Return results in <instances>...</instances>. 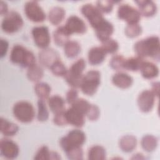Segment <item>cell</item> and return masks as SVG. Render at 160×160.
Masks as SVG:
<instances>
[{
    "label": "cell",
    "instance_id": "45",
    "mask_svg": "<svg viewBox=\"0 0 160 160\" xmlns=\"http://www.w3.org/2000/svg\"><path fill=\"white\" fill-rule=\"evenodd\" d=\"M8 8L6 2L1 1L0 2V14L2 16H6L8 13Z\"/></svg>",
    "mask_w": 160,
    "mask_h": 160
},
{
    "label": "cell",
    "instance_id": "38",
    "mask_svg": "<svg viewBox=\"0 0 160 160\" xmlns=\"http://www.w3.org/2000/svg\"><path fill=\"white\" fill-rule=\"evenodd\" d=\"M91 103L83 98H78L73 104H71V106L74 107L80 112H81L84 116H86V112L90 106Z\"/></svg>",
    "mask_w": 160,
    "mask_h": 160
},
{
    "label": "cell",
    "instance_id": "6",
    "mask_svg": "<svg viewBox=\"0 0 160 160\" xmlns=\"http://www.w3.org/2000/svg\"><path fill=\"white\" fill-rule=\"evenodd\" d=\"M14 118L23 123L31 122L35 116V111L31 103L26 101H18L12 108Z\"/></svg>",
    "mask_w": 160,
    "mask_h": 160
},
{
    "label": "cell",
    "instance_id": "10",
    "mask_svg": "<svg viewBox=\"0 0 160 160\" xmlns=\"http://www.w3.org/2000/svg\"><path fill=\"white\" fill-rule=\"evenodd\" d=\"M24 13L26 17L34 22H42L46 19V14L37 1L27 2L24 5Z\"/></svg>",
    "mask_w": 160,
    "mask_h": 160
},
{
    "label": "cell",
    "instance_id": "4",
    "mask_svg": "<svg viewBox=\"0 0 160 160\" xmlns=\"http://www.w3.org/2000/svg\"><path fill=\"white\" fill-rule=\"evenodd\" d=\"M86 68V61L84 59L80 58L72 64L70 68L64 76L67 83L72 88H80L83 78V71Z\"/></svg>",
    "mask_w": 160,
    "mask_h": 160
},
{
    "label": "cell",
    "instance_id": "31",
    "mask_svg": "<svg viewBox=\"0 0 160 160\" xmlns=\"http://www.w3.org/2000/svg\"><path fill=\"white\" fill-rule=\"evenodd\" d=\"M34 91L39 99L44 101L49 98L51 88L48 84L44 82H39L34 86Z\"/></svg>",
    "mask_w": 160,
    "mask_h": 160
},
{
    "label": "cell",
    "instance_id": "18",
    "mask_svg": "<svg viewBox=\"0 0 160 160\" xmlns=\"http://www.w3.org/2000/svg\"><path fill=\"white\" fill-rule=\"evenodd\" d=\"M106 56V53L101 47H93L91 48L88 54V59L89 63L92 66H96L101 64Z\"/></svg>",
    "mask_w": 160,
    "mask_h": 160
},
{
    "label": "cell",
    "instance_id": "29",
    "mask_svg": "<svg viewBox=\"0 0 160 160\" xmlns=\"http://www.w3.org/2000/svg\"><path fill=\"white\" fill-rule=\"evenodd\" d=\"M106 156V149L101 145L92 146L89 148L88 153V158L91 160H103Z\"/></svg>",
    "mask_w": 160,
    "mask_h": 160
},
{
    "label": "cell",
    "instance_id": "21",
    "mask_svg": "<svg viewBox=\"0 0 160 160\" xmlns=\"http://www.w3.org/2000/svg\"><path fill=\"white\" fill-rule=\"evenodd\" d=\"M119 146L124 152H132L137 146V139L133 135H124L119 140Z\"/></svg>",
    "mask_w": 160,
    "mask_h": 160
},
{
    "label": "cell",
    "instance_id": "11",
    "mask_svg": "<svg viewBox=\"0 0 160 160\" xmlns=\"http://www.w3.org/2000/svg\"><path fill=\"white\" fill-rule=\"evenodd\" d=\"M32 36L36 46L41 49L47 48L51 42V37L48 27L36 26L31 31Z\"/></svg>",
    "mask_w": 160,
    "mask_h": 160
},
{
    "label": "cell",
    "instance_id": "8",
    "mask_svg": "<svg viewBox=\"0 0 160 160\" xmlns=\"http://www.w3.org/2000/svg\"><path fill=\"white\" fill-rule=\"evenodd\" d=\"M86 141V134L80 129H72L61 138L59 144L63 151L72 146H82Z\"/></svg>",
    "mask_w": 160,
    "mask_h": 160
},
{
    "label": "cell",
    "instance_id": "14",
    "mask_svg": "<svg viewBox=\"0 0 160 160\" xmlns=\"http://www.w3.org/2000/svg\"><path fill=\"white\" fill-rule=\"evenodd\" d=\"M156 96L151 90H144L138 96V106L141 111L148 112L152 110L155 102Z\"/></svg>",
    "mask_w": 160,
    "mask_h": 160
},
{
    "label": "cell",
    "instance_id": "43",
    "mask_svg": "<svg viewBox=\"0 0 160 160\" xmlns=\"http://www.w3.org/2000/svg\"><path fill=\"white\" fill-rule=\"evenodd\" d=\"M78 99V92L75 88H71L66 93V101L69 104H73Z\"/></svg>",
    "mask_w": 160,
    "mask_h": 160
},
{
    "label": "cell",
    "instance_id": "33",
    "mask_svg": "<svg viewBox=\"0 0 160 160\" xmlns=\"http://www.w3.org/2000/svg\"><path fill=\"white\" fill-rule=\"evenodd\" d=\"M68 159L80 160L83 159V151L81 146H72L64 151Z\"/></svg>",
    "mask_w": 160,
    "mask_h": 160
},
{
    "label": "cell",
    "instance_id": "12",
    "mask_svg": "<svg viewBox=\"0 0 160 160\" xmlns=\"http://www.w3.org/2000/svg\"><path fill=\"white\" fill-rule=\"evenodd\" d=\"M64 27L70 36L73 34H82L87 31V26L84 21L74 15L71 16L68 18Z\"/></svg>",
    "mask_w": 160,
    "mask_h": 160
},
{
    "label": "cell",
    "instance_id": "2",
    "mask_svg": "<svg viewBox=\"0 0 160 160\" xmlns=\"http://www.w3.org/2000/svg\"><path fill=\"white\" fill-rule=\"evenodd\" d=\"M11 61L23 68H29L36 64V57L32 52L22 45H14L10 53Z\"/></svg>",
    "mask_w": 160,
    "mask_h": 160
},
{
    "label": "cell",
    "instance_id": "19",
    "mask_svg": "<svg viewBox=\"0 0 160 160\" xmlns=\"http://www.w3.org/2000/svg\"><path fill=\"white\" fill-rule=\"evenodd\" d=\"M112 82L116 86L121 89H127L131 87L133 82L132 78L129 74L118 72L112 77Z\"/></svg>",
    "mask_w": 160,
    "mask_h": 160
},
{
    "label": "cell",
    "instance_id": "17",
    "mask_svg": "<svg viewBox=\"0 0 160 160\" xmlns=\"http://www.w3.org/2000/svg\"><path fill=\"white\" fill-rule=\"evenodd\" d=\"M135 2L138 6V11L141 15H142L143 16L151 17L156 13L157 6L153 1L149 0H140L136 1Z\"/></svg>",
    "mask_w": 160,
    "mask_h": 160
},
{
    "label": "cell",
    "instance_id": "20",
    "mask_svg": "<svg viewBox=\"0 0 160 160\" xmlns=\"http://www.w3.org/2000/svg\"><path fill=\"white\" fill-rule=\"evenodd\" d=\"M139 71L142 76L148 79L156 78L159 74V69L158 66L149 61H144L141 66Z\"/></svg>",
    "mask_w": 160,
    "mask_h": 160
},
{
    "label": "cell",
    "instance_id": "46",
    "mask_svg": "<svg viewBox=\"0 0 160 160\" xmlns=\"http://www.w3.org/2000/svg\"><path fill=\"white\" fill-rule=\"evenodd\" d=\"M156 96H158L159 92V83L158 82H155L152 84V89L151 90Z\"/></svg>",
    "mask_w": 160,
    "mask_h": 160
},
{
    "label": "cell",
    "instance_id": "37",
    "mask_svg": "<svg viewBox=\"0 0 160 160\" xmlns=\"http://www.w3.org/2000/svg\"><path fill=\"white\" fill-rule=\"evenodd\" d=\"M125 58L123 56L120 54H116L112 57L109 61V65L111 68L116 71H120L123 69V65Z\"/></svg>",
    "mask_w": 160,
    "mask_h": 160
},
{
    "label": "cell",
    "instance_id": "15",
    "mask_svg": "<svg viewBox=\"0 0 160 160\" xmlns=\"http://www.w3.org/2000/svg\"><path fill=\"white\" fill-rule=\"evenodd\" d=\"M38 56L40 64L47 68H50L56 61L60 59L58 52L54 49L48 48L42 49Z\"/></svg>",
    "mask_w": 160,
    "mask_h": 160
},
{
    "label": "cell",
    "instance_id": "9",
    "mask_svg": "<svg viewBox=\"0 0 160 160\" xmlns=\"http://www.w3.org/2000/svg\"><path fill=\"white\" fill-rule=\"evenodd\" d=\"M117 14L119 19L126 22L128 24H138L141 16L138 9L128 4H122L119 5Z\"/></svg>",
    "mask_w": 160,
    "mask_h": 160
},
{
    "label": "cell",
    "instance_id": "3",
    "mask_svg": "<svg viewBox=\"0 0 160 160\" xmlns=\"http://www.w3.org/2000/svg\"><path fill=\"white\" fill-rule=\"evenodd\" d=\"M81 12L95 32L102 28L109 22L108 21L105 19L102 13L98 8L92 4L87 3L83 4L81 8Z\"/></svg>",
    "mask_w": 160,
    "mask_h": 160
},
{
    "label": "cell",
    "instance_id": "5",
    "mask_svg": "<svg viewBox=\"0 0 160 160\" xmlns=\"http://www.w3.org/2000/svg\"><path fill=\"white\" fill-rule=\"evenodd\" d=\"M101 83V73L97 70H91L83 76L80 88L87 96H92L97 91Z\"/></svg>",
    "mask_w": 160,
    "mask_h": 160
},
{
    "label": "cell",
    "instance_id": "22",
    "mask_svg": "<svg viewBox=\"0 0 160 160\" xmlns=\"http://www.w3.org/2000/svg\"><path fill=\"white\" fill-rule=\"evenodd\" d=\"M0 130L4 136L10 137L16 134L19 131V127L16 124L10 122L6 119L1 117Z\"/></svg>",
    "mask_w": 160,
    "mask_h": 160
},
{
    "label": "cell",
    "instance_id": "25",
    "mask_svg": "<svg viewBox=\"0 0 160 160\" xmlns=\"http://www.w3.org/2000/svg\"><path fill=\"white\" fill-rule=\"evenodd\" d=\"M69 36L64 26L58 27L53 32L54 41L58 46H64L69 41Z\"/></svg>",
    "mask_w": 160,
    "mask_h": 160
},
{
    "label": "cell",
    "instance_id": "34",
    "mask_svg": "<svg viewBox=\"0 0 160 160\" xmlns=\"http://www.w3.org/2000/svg\"><path fill=\"white\" fill-rule=\"evenodd\" d=\"M101 42L102 46L101 47L106 54L115 53L119 49L118 42L113 39L109 38Z\"/></svg>",
    "mask_w": 160,
    "mask_h": 160
},
{
    "label": "cell",
    "instance_id": "32",
    "mask_svg": "<svg viewBox=\"0 0 160 160\" xmlns=\"http://www.w3.org/2000/svg\"><path fill=\"white\" fill-rule=\"evenodd\" d=\"M49 118V111L44 100L39 99L38 101L37 119L40 122L46 121Z\"/></svg>",
    "mask_w": 160,
    "mask_h": 160
},
{
    "label": "cell",
    "instance_id": "48",
    "mask_svg": "<svg viewBox=\"0 0 160 160\" xmlns=\"http://www.w3.org/2000/svg\"><path fill=\"white\" fill-rule=\"evenodd\" d=\"M145 158L143 156V154H142L141 153H137L136 154H134L133 156V157H132L131 159H144Z\"/></svg>",
    "mask_w": 160,
    "mask_h": 160
},
{
    "label": "cell",
    "instance_id": "1",
    "mask_svg": "<svg viewBox=\"0 0 160 160\" xmlns=\"http://www.w3.org/2000/svg\"><path fill=\"white\" fill-rule=\"evenodd\" d=\"M134 49L138 56L144 59L151 58L159 61L160 58L159 38L157 36H151L137 41Z\"/></svg>",
    "mask_w": 160,
    "mask_h": 160
},
{
    "label": "cell",
    "instance_id": "30",
    "mask_svg": "<svg viewBox=\"0 0 160 160\" xmlns=\"http://www.w3.org/2000/svg\"><path fill=\"white\" fill-rule=\"evenodd\" d=\"M143 61L144 59L139 56L131 57L128 59L125 58L123 65V69L133 72L139 71Z\"/></svg>",
    "mask_w": 160,
    "mask_h": 160
},
{
    "label": "cell",
    "instance_id": "24",
    "mask_svg": "<svg viewBox=\"0 0 160 160\" xmlns=\"http://www.w3.org/2000/svg\"><path fill=\"white\" fill-rule=\"evenodd\" d=\"M64 100L59 95H54L48 98V104L52 112L54 114L64 111Z\"/></svg>",
    "mask_w": 160,
    "mask_h": 160
},
{
    "label": "cell",
    "instance_id": "41",
    "mask_svg": "<svg viewBox=\"0 0 160 160\" xmlns=\"http://www.w3.org/2000/svg\"><path fill=\"white\" fill-rule=\"evenodd\" d=\"M100 116V110L96 104H91L90 106L86 112V116L91 121H96Z\"/></svg>",
    "mask_w": 160,
    "mask_h": 160
},
{
    "label": "cell",
    "instance_id": "39",
    "mask_svg": "<svg viewBox=\"0 0 160 160\" xmlns=\"http://www.w3.org/2000/svg\"><path fill=\"white\" fill-rule=\"evenodd\" d=\"M114 1H98L96 2V7L103 13H109L112 11Z\"/></svg>",
    "mask_w": 160,
    "mask_h": 160
},
{
    "label": "cell",
    "instance_id": "36",
    "mask_svg": "<svg viewBox=\"0 0 160 160\" xmlns=\"http://www.w3.org/2000/svg\"><path fill=\"white\" fill-rule=\"evenodd\" d=\"M49 69L54 76L58 77H64L68 72L65 65L60 59L56 61Z\"/></svg>",
    "mask_w": 160,
    "mask_h": 160
},
{
    "label": "cell",
    "instance_id": "35",
    "mask_svg": "<svg viewBox=\"0 0 160 160\" xmlns=\"http://www.w3.org/2000/svg\"><path fill=\"white\" fill-rule=\"evenodd\" d=\"M142 27L138 24H128L125 28L124 33L126 36L130 38H134L139 36L142 33Z\"/></svg>",
    "mask_w": 160,
    "mask_h": 160
},
{
    "label": "cell",
    "instance_id": "42",
    "mask_svg": "<svg viewBox=\"0 0 160 160\" xmlns=\"http://www.w3.org/2000/svg\"><path fill=\"white\" fill-rule=\"evenodd\" d=\"M53 122L57 126H65L68 124L66 116H65V110L61 112L55 114L53 118Z\"/></svg>",
    "mask_w": 160,
    "mask_h": 160
},
{
    "label": "cell",
    "instance_id": "40",
    "mask_svg": "<svg viewBox=\"0 0 160 160\" xmlns=\"http://www.w3.org/2000/svg\"><path fill=\"white\" fill-rule=\"evenodd\" d=\"M51 151L46 146H42L36 152L34 159L36 160H49L51 158Z\"/></svg>",
    "mask_w": 160,
    "mask_h": 160
},
{
    "label": "cell",
    "instance_id": "28",
    "mask_svg": "<svg viewBox=\"0 0 160 160\" xmlns=\"http://www.w3.org/2000/svg\"><path fill=\"white\" fill-rule=\"evenodd\" d=\"M64 47V52L69 58H76L81 52V46L76 41H68Z\"/></svg>",
    "mask_w": 160,
    "mask_h": 160
},
{
    "label": "cell",
    "instance_id": "44",
    "mask_svg": "<svg viewBox=\"0 0 160 160\" xmlns=\"http://www.w3.org/2000/svg\"><path fill=\"white\" fill-rule=\"evenodd\" d=\"M9 48V43L8 42L4 39H1L0 41V57L1 58H2L4 57L7 52L8 51Z\"/></svg>",
    "mask_w": 160,
    "mask_h": 160
},
{
    "label": "cell",
    "instance_id": "27",
    "mask_svg": "<svg viewBox=\"0 0 160 160\" xmlns=\"http://www.w3.org/2000/svg\"><path fill=\"white\" fill-rule=\"evenodd\" d=\"M28 79L33 82H39L44 75V71L39 65L34 64L28 68L27 71Z\"/></svg>",
    "mask_w": 160,
    "mask_h": 160
},
{
    "label": "cell",
    "instance_id": "26",
    "mask_svg": "<svg viewBox=\"0 0 160 160\" xmlns=\"http://www.w3.org/2000/svg\"><path fill=\"white\" fill-rule=\"evenodd\" d=\"M158 144V138L152 134L144 135L141 141L142 148L146 152H150L154 151Z\"/></svg>",
    "mask_w": 160,
    "mask_h": 160
},
{
    "label": "cell",
    "instance_id": "47",
    "mask_svg": "<svg viewBox=\"0 0 160 160\" xmlns=\"http://www.w3.org/2000/svg\"><path fill=\"white\" fill-rule=\"evenodd\" d=\"M61 159V157H60V156L59 155V154L58 152H54V151H51L50 159L58 160V159Z\"/></svg>",
    "mask_w": 160,
    "mask_h": 160
},
{
    "label": "cell",
    "instance_id": "16",
    "mask_svg": "<svg viewBox=\"0 0 160 160\" xmlns=\"http://www.w3.org/2000/svg\"><path fill=\"white\" fill-rule=\"evenodd\" d=\"M65 116L68 124L76 128H81L84 124V114L72 106L65 111Z\"/></svg>",
    "mask_w": 160,
    "mask_h": 160
},
{
    "label": "cell",
    "instance_id": "7",
    "mask_svg": "<svg viewBox=\"0 0 160 160\" xmlns=\"http://www.w3.org/2000/svg\"><path fill=\"white\" fill-rule=\"evenodd\" d=\"M23 24L21 15L16 11H12L4 16L1 22V29L6 33L13 34L19 31Z\"/></svg>",
    "mask_w": 160,
    "mask_h": 160
},
{
    "label": "cell",
    "instance_id": "23",
    "mask_svg": "<svg viewBox=\"0 0 160 160\" xmlns=\"http://www.w3.org/2000/svg\"><path fill=\"white\" fill-rule=\"evenodd\" d=\"M65 14L66 12L64 8L60 6H55L49 11L48 14V19L52 24L57 26L61 24V22L63 21Z\"/></svg>",
    "mask_w": 160,
    "mask_h": 160
},
{
    "label": "cell",
    "instance_id": "13",
    "mask_svg": "<svg viewBox=\"0 0 160 160\" xmlns=\"http://www.w3.org/2000/svg\"><path fill=\"white\" fill-rule=\"evenodd\" d=\"M1 155L8 159L16 158L19 152L18 145L12 140L8 138L2 139L0 141Z\"/></svg>",
    "mask_w": 160,
    "mask_h": 160
}]
</instances>
